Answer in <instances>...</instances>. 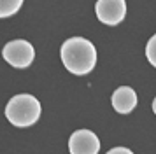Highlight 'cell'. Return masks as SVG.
I'll use <instances>...</instances> for the list:
<instances>
[{
	"label": "cell",
	"instance_id": "obj_10",
	"mask_svg": "<svg viewBox=\"0 0 156 154\" xmlns=\"http://www.w3.org/2000/svg\"><path fill=\"white\" fill-rule=\"evenodd\" d=\"M153 112H154V114H156V98H154V100H153Z\"/></svg>",
	"mask_w": 156,
	"mask_h": 154
},
{
	"label": "cell",
	"instance_id": "obj_3",
	"mask_svg": "<svg viewBox=\"0 0 156 154\" xmlns=\"http://www.w3.org/2000/svg\"><path fill=\"white\" fill-rule=\"evenodd\" d=\"M2 56L9 65H12L16 68H27L34 61L35 51H34V46L30 42L18 39V40H11L4 46Z\"/></svg>",
	"mask_w": 156,
	"mask_h": 154
},
{
	"label": "cell",
	"instance_id": "obj_2",
	"mask_svg": "<svg viewBox=\"0 0 156 154\" xmlns=\"http://www.w3.org/2000/svg\"><path fill=\"white\" fill-rule=\"evenodd\" d=\"M42 107L39 103V100L32 95H16L9 100L5 105V117L9 123L18 128H28L35 124L41 117Z\"/></svg>",
	"mask_w": 156,
	"mask_h": 154
},
{
	"label": "cell",
	"instance_id": "obj_9",
	"mask_svg": "<svg viewBox=\"0 0 156 154\" xmlns=\"http://www.w3.org/2000/svg\"><path fill=\"white\" fill-rule=\"evenodd\" d=\"M107 154H133L130 149H126V147H114V149H111Z\"/></svg>",
	"mask_w": 156,
	"mask_h": 154
},
{
	"label": "cell",
	"instance_id": "obj_5",
	"mask_svg": "<svg viewBox=\"0 0 156 154\" xmlns=\"http://www.w3.org/2000/svg\"><path fill=\"white\" fill-rule=\"evenodd\" d=\"M70 154H98L100 140L91 130H77L69 140Z\"/></svg>",
	"mask_w": 156,
	"mask_h": 154
},
{
	"label": "cell",
	"instance_id": "obj_4",
	"mask_svg": "<svg viewBox=\"0 0 156 154\" xmlns=\"http://www.w3.org/2000/svg\"><path fill=\"white\" fill-rule=\"evenodd\" d=\"M95 12L98 21L104 25L114 26L119 25L126 16V2L125 0H97Z\"/></svg>",
	"mask_w": 156,
	"mask_h": 154
},
{
	"label": "cell",
	"instance_id": "obj_8",
	"mask_svg": "<svg viewBox=\"0 0 156 154\" xmlns=\"http://www.w3.org/2000/svg\"><path fill=\"white\" fill-rule=\"evenodd\" d=\"M146 56H147V61L156 68V33L149 39L147 46H146Z\"/></svg>",
	"mask_w": 156,
	"mask_h": 154
},
{
	"label": "cell",
	"instance_id": "obj_6",
	"mask_svg": "<svg viewBox=\"0 0 156 154\" xmlns=\"http://www.w3.org/2000/svg\"><path fill=\"white\" fill-rule=\"evenodd\" d=\"M137 93L130 86H121L112 93V107L119 114H130L137 107Z\"/></svg>",
	"mask_w": 156,
	"mask_h": 154
},
{
	"label": "cell",
	"instance_id": "obj_1",
	"mask_svg": "<svg viewBox=\"0 0 156 154\" xmlns=\"http://www.w3.org/2000/svg\"><path fill=\"white\" fill-rule=\"evenodd\" d=\"M60 56L65 68L74 75H86L97 65V49L84 37H72L62 44Z\"/></svg>",
	"mask_w": 156,
	"mask_h": 154
},
{
	"label": "cell",
	"instance_id": "obj_7",
	"mask_svg": "<svg viewBox=\"0 0 156 154\" xmlns=\"http://www.w3.org/2000/svg\"><path fill=\"white\" fill-rule=\"evenodd\" d=\"M23 5V0H0V16L9 18L16 14Z\"/></svg>",
	"mask_w": 156,
	"mask_h": 154
}]
</instances>
